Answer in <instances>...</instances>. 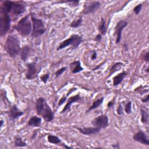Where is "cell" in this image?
I'll list each match as a JSON object with an SVG mask.
<instances>
[{"label": "cell", "instance_id": "obj_1", "mask_svg": "<svg viewBox=\"0 0 149 149\" xmlns=\"http://www.w3.org/2000/svg\"><path fill=\"white\" fill-rule=\"evenodd\" d=\"M36 110L38 115L41 116L47 122H50L54 119V113L44 97H39L36 101Z\"/></svg>", "mask_w": 149, "mask_h": 149}, {"label": "cell", "instance_id": "obj_2", "mask_svg": "<svg viewBox=\"0 0 149 149\" xmlns=\"http://www.w3.org/2000/svg\"><path fill=\"white\" fill-rule=\"evenodd\" d=\"M0 11L11 13L15 17H19L26 12V6L22 3L12 1H3L2 2Z\"/></svg>", "mask_w": 149, "mask_h": 149}, {"label": "cell", "instance_id": "obj_3", "mask_svg": "<svg viewBox=\"0 0 149 149\" xmlns=\"http://www.w3.org/2000/svg\"><path fill=\"white\" fill-rule=\"evenodd\" d=\"M21 49L17 37L15 34L8 35L4 44V49L8 55L12 58H15L20 54Z\"/></svg>", "mask_w": 149, "mask_h": 149}, {"label": "cell", "instance_id": "obj_4", "mask_svg": "<svg viewBox=\"0 0 149 149\" xmlns=\"http://www.w3.org/2000/svg\"><path fill=\"white\" fill-rule=\"evenodd\" d=\"M15 29L22 36L26 37L30 34L33 28L31 22L29 19V15H27L20 19L15 26Z\"/></svg>", "mask_w": 149, "mask_h": 149}, {"label": "cell", "instance_id": "obj_5", "mask_svg": "<svg viewBox=\"0 0 149 149\" xmlns=\"http://www.w3.org/2000/svg\"><path fill=\"white\" fill-rule=\"evenodd\" d=\"M31 19L33 23V29L31 33L32 38H38L43 35L46 31V28L45 27L43 20L41 19L37 18L34 13H31Z\"/></svg>", "mask_w": 149, "mask_h": 149}, {"label": "cell", "instance_id": "obj_6", "mask_svg": "<svg viewBox=\"0 0 149 149\" xmlns=\"http://www.w3.org/2000/svg\"><path fill=\"white\" fill-rule=\"evenodd\" d=\"M83 42V37L78 34H72L67 39L61 42L57 47V51L62 49L69 45H71L73 49H77Z\"/></svg>", "mask_w": 149, "mask_h": 149}, {"label": "cell", "instance_id": "obj_7", "mask_svg": "<svg viewBox=\"0 0 149 149\" xmlns=\"http://www.w3.org/2000/svg\"><path fill=\"white\" fill-rule=\"evenodd\" d=\"M11 17L9 14L0 11V36L3 37L10 30Z\"/></svg>", "mask_w": 149, "mask_h": 149}, {"label": "cell", "instance_id": "obj_8", "mask_svg": "<svg viewBox=\"0 0 149 149\" xmlns=\"http://www.w3.org/2000/svg\"><path fill=\"white\" fill-rule=\"evenodd\" d=\"M101 6V3L99 1H86L83 5V9L81 13L83 15H88L95 12Z\"/></svg>", "mask_w": 149, "mask_h": 149}, {"label": "cell", "instance_id": "obj_9", "mask_svg": "<svg viewBox=\"0 0 149 149\" xmlns=\"http://www.w3.org/2000/svg\"><path fill=\"white\" fill-rule=\"evenodd\" d=\"M91 124L93 126L101 129H105L109 126V118L105 114L100 115L95 117L92 121Z\"/></svg>", "mask_w": 149, "mask_h": 149}, {"label": "cell", "instance_id": "obj_10", "mask_svg": "<svg viewBox=\"0 0 149 149\" xmlns=\"http://www.w3.org/2000/svg\"><path fill=\"white\" fill-rule=\"evenodd\" d=\"M128 24V23L125 20H120L116 24L115 27V33L114 34L116 36L115 43L116 44H119L121 38H122V31L125 27H126Z\"/></svg>", "mask_w": 149, "mask_h": 149}, {"label": "cell", "instance_id": "obj_11", "mask_svg": "<svg viewBox=\"0 0 149 149\" xmlns=\"http://www.w3.org/2000/svg\"><path fill=\"white\" fill-rule=\"evenodd\" d=\"M27 70L25 74V77L27 80H32L37 77V69L36 62H33L26 64Z\"/></svg>", "mask_w": 149, "mask_h": 149}, {"label": "cell", "instance_id": "obj_12", "mask_svg": "<svg viewBox=\"0 0 149 149\" xmlns=\"http://www.w3.org/2000/svg\"><path fill=\"white\" fill-rule=\"evenodd\" d=\"M133 139L142 144L146 146H149V140L144 132L141 130H139L137 132L133 135Z\"/></svg>", "mask_w": 149, "mask_h": 149}, {"label": "cell", "instance_id": "obj_13", "mask_svg": "<svg viewBox=\"0 0 149 149\" xmlns=\"http://www.w3.org/2000/svg\"><path fill=\"white\" fill-rule=\"evenodd\" d=\"M23 113L24 112L19 109L17 105L15 104L13 105L8 112V117L12 121H15L16 119H18L19 117L23 115Z\"/></svg>", "mask_w": 149, "mask_h": 149}, {"label": "cell", "instance_id": "obj_14", "mask_svg": "<svg viewBox=\"0 0 149 149\" xmlns=\"http://www.w3.org/2000/svg\"><path fill=\"white\" fill-rule=\"evenodd\" d=\"M79 132H80L82 134L84 135H92L96 134L98 133L101 129L97 127L93 126V127H75Z\"/></svg>", "mask_w": 149, "mask_h": 149}, {"label": "cell", "instance_id": "obj_15", "mask_svg": "<svg viewBox=\"0 0 149 149\" xmlns=\"http://www.w3.org/2000/svg\"><path fill=\"white\" fill-rule=\"evenodd\" d=\"M81 98L80 95H79V94H76L74 95H73L72 97H70L69 98V99L67 101V102L66 104V105H65V107L63 108L62 111H61V113H64L68 111H69L70 110V107L72 106V105L76 102H77L78 101L80 100Z\"/></svg>", "mask_w": 149, "mask_h": 149}, {"label": "cell", "instance_id": "obj_16", "mask_svg": "<svg viewBox=\"0 0 149 149\" xmlns=\"http://www.w3.org/2000/svg\"><path fill=\"white\" fill-rule=\"evenodd\" d=\"M69 68L71 72L73 74L77 73L83 70V68L81 66L80 61L79 60H76L72 62L69 64Z\"/></svg>", "mask_w": 149, "mask_h": 149}, {"label": "cell", "instance_id": "obj_17", "mask_svg": "<svg viewBox=\"0 0 149 149\" xmlns=\"http://www.w3.org/2000/svg\"><path fill=\"white\" fill-rule=\"evenodd\" d=\"M41 118L39 116L34 115L32 116L29 120L27 125L29 127H40L41 125Z\"/></svg>", "mask_w": 149, "mask_h": 149}, {"label": "cell", "instance_id": "obj_18", "mask_svg": "<svg viewBox=\"0 0 149 149\" xmlns=\"http://www.w3.org/2000/svg\"><path fill=\"white\" fill-rule=\"evenodd\" d=\"M127 72L123 71V72L118 73V74H116V76H115L112 79L113 86H117L119 85L123 81V79L127 76Z\"/></svg>", "mask_w": 149, "mask_h": 149}, {"label": "cell", "instance_id": "obj_19", "mask_svg": "<svg viewBox=\"0 0 149 149\" xmlns=\"http://www.w3.org/2000/svg\"><path fill=\"white\" fill-rule=\"evenodd\" d=\"M30 52V47L29 45H24V47H23L20 52V56L21 59L23 61L26 62L29 56Z\"/></svg>", "mask_w": 149, "mask_h": 149}, {"label": "cell", "instance_id": "obj_20", "mask_svg": "<svg viewBox=\"0 0 149 149\" xmlns=\"http://www.w3.org/2000/svg\"><path fill=\"white\" fill-rule=\"evenodd\" d=\"M140 115H141V122L143 124H147L148 123L149 114L148 109L145 107L140 108Z\"/></svg>", "mask_w": 149, "mask_h": 149}, {"label": "cell", "instance_id": "obj_21", "mask_svg": "<svg viewBox=\"0 0 149 149\" xmlns=\"http://www.w3.org/2000/svg\"><path fill=\"white\" fill-rule=\"evenodd\" d=\"M98 31L100 32V34H101L102 36H104L106 34L107 32V27L106 26V20L104 18L101 17V21L98 25Z\"/></svg>", "mask_w": 149, "mask_h": 149}, {"label": "cell", "instance_id": "obj_22", "mask_svg": "<svg viewBox=\"0 0 149 149\" xmlns=\"http://www.w3.org/2000/svg\"><path fill=\"white\" fill-rule=\"evenodd\" d=\"M124 64L120 62H116L114 64L112 65L109 72V76H111L112 74L115 73L117 71H119L120 69H122L124 66Z\"/></svg>", "mask_w": 149, "mask_h": 149}, {"label": "cell", "instance_id": "obj_23", "mask_svg": "<svg viewBox=\"0 0 149 149\" xmlns=\"http://www.w3.org/2000/svg\"><path fill=\"white\" fill-rule=\"evenodd\" d=\"M104 97H101L99 99H97V100L94 101L92 105L88 107V108L86 110V112H89L90 111L93 110V109H95L96 108H97L98 107H99L102 104V102H104Z\"/></svg>", "mask_w": 149, "mask_h": 149}, {"label": "cell", "instance_id": "obj_24", "mask_svg": "<svg viewBox=\"0 0 149 149\" xmlns=\"http://www.w3.org/2000/svg\"><path fill=\"white\" fill-rule=\"evenodd\" d=\"M47 140L51 144H59L61 143V140L57 136H55L53 134L48 135Z\"/></svg>", "mask_w": 149, "mask_h": 149}, {"label": "cell", "instance_id": "obj_25", "mask_svg": "<svg viewBox=\"0 0 149 149\" xmlns=\"http://www.w3.org/2000/svg\"><path fill=\"white\" fill-rule=\"evenodd\" d=\"M14 146L16 147H25L27 146V143L20 137H15Z\"/></svg>", "mask_w": 149, "mask_h": 149}, {"label": "cell", "instance_id": "obj_26", "mask_svg": "<svg viewBox=\"0 0 149 149\" xmlns=\"http://www.w3.org/2000/svg\"><path fill=\"white\" fill-rule=\"evenodd\" d=\"M82 22H83V19L81 17H79L76 20H73L71 23L70 24L69 26L72 28H75L77 29L79 27H80L82 25Z\"/></svg>", "mask_w": 149, "mask_h": 149}, {"label": "cell", "instance_id": "obj_27", "mask_svg": "<svg viewBox=\"0 0 149 149\" xmlns=\"http://www.w3.org/2000/svg\"><path fill=\"white\" fill-rule=\"evenodd\" d=\"M56 3H68L69 6L72 7H77L79 5L80 1L79 0H73V1H60L56 2Z\"/></svg>", "mask_w": 149, "mask_h": 149}, {"label": "cell", "instance_id": "obj_28", "mask_svg": "<svg viewBox=\"0 0 149 149\" xmlns=\"http://www.w3.org/2000/svg\"><path fill=\"white\" fill-rule=\"evenodd\" d=\"M132 102L131 101H129L125 105V111L128 115L132 113Z\"/></svg>", "mask_w": 149, "mask_h": 149}, {"label": "cell", "instance_id": "obj_29", "mask_svg": "<svg viewBox=\"0 0 149 149\" xmlns=\"http://www.w3.org/2000/svg\"><path fill=\"white\" fill-rule=\"evenodd\" d=\"M67 69V67H62L59 69H58L55 73V78H58L59 77V76H61L63 73L64 72L66 71V70Z\"/></svg>", "mask_w": 149, "mask_h": 149}, {"label": "cell", "instance_id": "obj_30", "mask_svg": "<svg viewBox=\"0 0 149 149\" xmlns=\"http://www.w3.org/2000/svg\"><path fill=\"white\" fill-rule=\"evenodd\" d=\"M142 6H143L142 3H139V4L137 5L135 7H134L133 10V12L135 13V15H139L140 13V12L141 10Z\"/></svg>", "mask_w": 149, "mask_h": 149}, {"label": "cell", "instance_id": "obj_31", "mask_svg": "<svg viewBox=\"0 0 149 149\" xmlns=\"http://www.w3.org/2000/svg\"><path fill=\"white\" fill-rule=\"evenodd\" d=\"M49 77V73H46L42 74V75L40 77V80H41V81H42L44 84H45V83L47 82V81H48Z\"/></svg>", "mask_w": 149, "mask_h": 149}, {"label": "cell", "instance_id": "obj_32", "mask_svg": "<svg viewBox=\"0 0 149 149\" xmlns=\"http://www.w3.org/2000/svg\"><path fill=\"white\" fill-rule=\"evenodd\" d=\"M116 112L119 115H122L123 114V108L121 103H119L116 108Z\"/></svg>", "mask_w": 149, "mask_h": 149}, {"label": "cell", "instance_id": "obj_33", "mask_svg": "<svg viewBox=\"0 0 149 149\" xmlns=\"http://www.w3.org/2000/svg\"><path fill=\"white\" fill-rule=\"evenodd\" d=\"M67 96L66 95H63L60 99H59V100L58 101V105L59 106V107H60V106H61L62 104H63L65 102V101L67 100Z\"/></svg>", "mask_w": 149, "mask_h": 149}, {"label": "cell", "instance_id": "obj_34", "mask_svg": "<svg viewBox=\"0 0 149 149\" xmlns=\"http://www.w3.org/2000/svg\"><path fill=\"white\" fill-rule=\"evenodd\" d=\"M143 60L146 62H147V63L149 62V52H148V51H147L146 53L144 54V55L143 56Z\"/></svg>", "mask_w": 149, "mask_h": 149}, {"label": "cell", "instance_id": "obj_35", "mask_svg": "<svg viewBox=\"0 0 149 149\" xmlns=\"http://www.w3.org/2000/svg\"><path fill=\"white\" fill-rule=\"evenodd\" d=\"M97 58V52L95 50H94V51H92V54L91 55V56H90V59L92 60V61H94L95 59H96Z\"/></svg>", "mask_w": 149, "mask_h": 149}, {"label": "cell", "instance_id": "obj_36", "mask_svg": "<svg viewBox=\"0 0 149 149\" xmlns=\"http://www.w3.org/2000/svg\"><path fill=\"white\" fill-rule=\"evenodd\" d=\"M102 36L101 34L98 33V34H97L95 36V37L94 40L96 42H100L101 41V40H102Z\"/></svg>", "mask_w": 149, "mask_h": 149}, {"label": "cell", "instance_id": "obj_37", "mask_svg": "<svg viewBox=\"0 0 149 149\" xmlns=\"http://www.w3.org/2000/svg\"><path fill=\"white\" fill-rule=\"evenodd\" d=\"M105 61H104V62H102V63H101L100 64L97 65L95 67H94V68L92 69V71H95V70H98V69L102 66V65H103L105 63Z\"/></svg>", "mask_w": 149, "mask_h": 149}, {"label": "cell", "instance_id": "obj_38", "mask_svg": "<svg viewBox=\"0 0 149 149\" xmlns=\"http://www.w3.org/2000/svg\"><path fill=\"white\" fill-rule=\"evenodd\" d=\"M141 102H143V103H147V102H148V101H149V95H148V94H147V95H146L145 97L143 98L141 100Z\"/></svg>", "mask_w": 149, "mask_h": 149}, {"label": "cell", "instance_id": "obj_39", "mask_svg": "<svg viewBox=\"0 0 149 149\" xmlns=\"http://www.w3.org/2000/svg\"><path fill=\"white\" fill-rule=\"evenodd\" d=\"M114 104H115L114 100H112L109 101L108 102V104H107V107H108V108H112V107H113Z\"/></svg>", "mask_w": 149, "mask_h": 149}, {"label": "cell", "instance_id": "obj_40", "mask_svg": "<svg viewBox=\"0 0 149 149\" xmlns=\"http://www.w3.org/2000/svg\"><path fill=\"white\" fill-rule=\"evenodd\" d=\"M112 147L113 148H115V149H119L120 148V145H119V143H115L114 144H112L111 145Z\"/></svg>", "mask_w": 149, "mask_h": 149}, {"label": "cell", "instance_id": "obj_41", "mask_svg": "<svg viewBox=\"0 0 149 149\" xmlns=\"http://www.w3.org/2000/svg\"><path fill=\"white\" fill-rule=\"evenodd\" d=\"M77 90V88H76V87H74V88H70V90H69V91L67 93V94H66V96L67 97H68L72 93H73V91H76Z\"/></svg>", "mask_w": 149, "mask_h": 149}, {"label": "cell", "instance_id": "obj_42", "mask_svg": "<svg viewBox=\"0 0 149 149\" xmlns=\"http://www.w3.org/2000/svg\"><path fill=\"white\" fill-rule=\"evenodd\" d=\"M37 134V131L34 132V133L32 134V136H31V139H34L36 137Z\"/></svg>", "mask_w": 149, "mask_h": 149}, {"label": "cell", "instance_id": "obj_43", "mask_svg": "<svg viewBox=\"0 0 149 149\" xmlns=\"http://www.w3.org/2000/svg\"><path fill=\"white\" fill-rule=\"evenodd\" d=\"M62 146H63L64 148H67V149H72V148H73V147H70V146H67L66 144H65L64 143H62Z\"/></svg>", "mask_w": 149, "mask_h": 149}, {"label": "cell", "instance_id": "obj_44", "mask_svg": "<svg viewBox=\"0 0 149 149\" xmlns=\"http://www.w3.org/2000/svg\"><path fill=\"white\" fill-rule=\"evenodd\" d=\"M144 72H145L146 73H149V68H148V66H147V67L144 69Z\"/></svg>", "mask_w": 149, "mask_h": 149}, {"label": "cell", "instance_id": "obj_45", "mask_svg": "<svg viewBox=\"0 0 149 149\" xmlns=\"http://www.w3.org/2000/svg\"><path fill=\"white\" fill-rule=\"evenodd\" d=\"M3 124H4V121L2 119H1L0 120V127H2L3 126Z\"/></svg>", "mask_w": 149, "mask_h": 149}, {"label": "cell", "instance_id": "obj_46", "mask_svg": "<svg viewBox=\"0 0 149 149\" xmlns=\"http://www.w3.org/2000/svg\"><path fill=\"white\" fill-rule=\"evenodd\" d=\"M123 47L125 48V50L126 51H127V44L126 43V42H125L124 43V44H123Z\"/></svg>", "mask_w": 149, "mask_h": 149}]
</instances>
